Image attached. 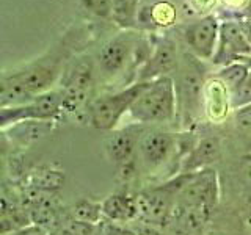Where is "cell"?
I'll return each instance as SVG.
<instances>
[{
	"instance_id": "1",
	"label": "cell",
	"mask_w": 251,
	"mask_h": 235,
	"mask_svg": "<svg viewBox=\"0 0 251 235\" xmlns=\"http://www.w3.org/2000/svg\"><path fill=\"white\" fill-rule=\"evenodd\" d=\"M66 65L61 53H52L13 72H5L0 80V108L27 104L52 91V86L60 82Z\"/></svg>"
},
{
	"instance_id": "2",
	"label": "cell",
	"mask_w": 251,
	"mask_h": 235,
	"mask_svg": "<svg viewBox=\"0 0 251 235\" xmlns=\"http://www.w3.org/2000/svg\"><path fill=\"white\" fill-rule=\"evenodd\" d=\"M173 80L177 96V118L182 127L188 129L204 115L202 96L207 78L202 60L196 58L190 52L182 53L176 72L173 74Z\"/></svg>"
},
{
	"instance_id": "3",
	"label": "cell",
	"mask_w": 251,
	"mask_h": 235,
	"mask_svg": "<svg viewBox=\"0 0 251 235\" xmlns=\"http://www.w3.org/2000/svg\"><path fill=\"white\" fill-rule=\"evenodd\" d=\"M135 124H170L177 118V96L173 75L148 82L129 112Z\"/></svg>"
},
{
	"instance_id": "4",
	"label": "cell",
	"mask_w": 251,
	"mask_h": 235,
	"mask_svg": "<svg viewBox=\"0 0 251 235\" xmlns=\"http://www.w3.org/2000/svg\"><path fill=\"white\" fill-rule=\"evenodd\" d=\"M96 65L98 63L90 55H82L68 61L58 82L65 113H75L86 105L96 82Z\"/></svg>"
},
{
	"instance_id": "5",
	"label": "cell",
	"mask_w": 251,
	"mask_h": 235,
	"mask_svg": "<svg viewBox=\"0 0 251 235\" xmlns=\"http://www.w3.org/2000/svg\"><path fill=\"white\" fill-rule=\"evenodd\" d=\"M146 85L148 82H133L127 88L93 99L86 110L88 122L98 130L113 132L121 122L123 116L130 112L133 102L138 99Z\"/></svg>"
},
{
	"instance_id": "6",
	"label": "cell",
	"mask_w": 251,
	"mask_h": 235,
	"mask_svg": "<svg viewBox=\"0 0 251 235\" xmlns=\"http://www.w3.org/2000/svg\"><path fill=\"white\" fill-rule=\"evenodd\" d=\"M195 141L179 140L177 135L162 129L143 130L138 143V157L148 171H155L170 163L176 155L180 160L185 157V149L190 151Z\"/></svg>"
},
{
	"instance_id": "7",
	"label": "cell",
	"mask_w": 251,
	"mask_h": 235,
	"mask_svg": "<svg viewBox=\"0 0 251 235\" xmlns=\"http://www.w3.org/2000/svg\"><path fill=\"white\" fill-rule=\"evenodd\" d=\"M182 177L176 174L168 182L148 188L135 194L138 206V219L149 226H165L171 218L177 204V193Z\"/></svg>"
},
{
	"instance_id": "8",
	"label": "cell",
	"mask_w": 251,
	"mask_h": 235,
	"mask_svg": "<svg viewBox=\"0 0 251 235\" xmlns=\"http://www.w3.org/2000/svg\"><path fill=\"white\" fill-rule=\"evenodd\" d=\"M65 113L60 90L47 91L18 107L0 108V127L3 130L24 122H52Z\"/></svg>"
},
{
	"instance_id": "9",
	"label": "cell",
	"mask_w": 251,
	"mask_h": 235,
	"mask_svg": "<svg viewBox=\"0 0 251 235\" xmlns=\"http://www.w3.org/2000/svg\"><path fill=\"white\" fill-rule=\"evenodd\" d=\"M180 177L182 182L177 193L179 207L214 210L220 199V180L214 168L180 174Z\"/></svg>"
},
{
	"instance_id": "10",
	"label": "cell",
	"mask_w": 251,
	"mask_h": 235,
	"mask_svg": "<svg viewBox=\"0 0 251 235\" xmlns=\"http://www.w3.org/2000/svg\"><path fill=\"white\" fill-rule=\"evenodd\" d=\"M251 58V43L247 35L245 24L240 19H225L220 24L218 44L214 58L210 61L217 66H226L235 61Z\"/></svg>"
},
{
	"instance_id": "11",
	"label": "cell",
	"mask_w": 251,
	"mask_h": 235,
	"mask_svg": "<svg viewBox=\"0 0 251 235\" xmlns=\"http://www.w3.org/2000/svg\"><path fill=\"white\" fill-rule=\"evenodd\" d=\"M140 35L132 30H123L100 47L98 53V68L105 77H116L130 66L133 52L140 41Z\"/></svg>"
},
{
	"instance_id": "12",
	"label": "cell",
	"mask_w": 251,
	"mask_h": 235,
	"mask_svg": "<svg viewBox=\"0 0 251 235\" xmlns=\"http://www.w3.org/2000/svg\"><path fill=\"white\" fill-rule=\"evenodd\" d=\"M220 21L215 14L201 16L200 19L192 22L184 31V39L188 47V52L202 61L212 60L217 50Z\"/></svg>"
},
{
	"instance_id": "13",
	"label": "cell",
	"mask_w": 251,
	"mask_h": 235,
	"mask_svg": "<svg viewBox=\"0 0 251 235\" xmlns=\"http://www.w3.org/2000/svg\"><path fill=\"white\" fill-rule=\"evenodd\" d=\"M180 55L177 44L170 36L159 38L154 43L152 52L149 55L145 66L138 70L135 82H151L160 77H168L176 72Z\"/></svg>"
},
{
	"instance_id": "14",
	"label": "cell",
	"mask_w": 251,
	"mask_h": 235,
	"mask_svg": "<svg viewBox=\"0 0 251 235\" xmlns=\"http://www.w3.org/2000/svg\"><path fill=\"white\" fill-rule=\"evenodd\" d=\"M141 133L143 130L140 129V124L129 125L121 130H113V133L105 141V152L108 159L126 171L133 166V160L138 154Z\"/></svg>"
},
{
	"instance_id": "15",
	"label": "cell",
	"mask_w": 251,
	"mask_h": 235,
	"mask_svg": "<svg viewBox=\"0 0 251 235\" xmlns=\"http://www.w3.org/2000/svg\"><path fill=\"white\" fill-rule=\"evenodd\" d=\"M202 110L204 116L214 124L223 122L232 112L231 93L217 75L207 78L206 86H204Z\"/></svg>"
},
{
	"instance_id": "16",
	"label": "cell",
	"mask_w": 251,
	"mask_h": 235,
	"mask_svg": "<svg viewBox=\"0 0 251 235\" xmlns=\"http://www.w3.org/2000/svg\"><path fill=\"white\" fill-rule=\"evenodd\" d=\"M220 154H222V143L217 137L196 140L193 147L180 162L177 174H190V172L210 168V164L220 159Z\"/></svg>"
},
{
	"instance_id": "17",
	"label": "cell",
	"mask_w": 251,
	"mask_h": 235,
	"mask_svg": "<svg viewBox=\"0 0 251 235\" xmlns=\"http://www.w3.org/2000/svg\"><path fill=\"white\" fill-rule=\"evenodd\" d=\"M102 213L104 219L112 223L127 224L138 219V206L135 194H129L126 191H118L108 194L102 201Z\"/></svg>"
},
{
	"instance_id": "18",
	"label": "cell",
	"mask_w": 251,
	"mask_h": 235,
	"mask_svg": "<svg viewBox=\"0 0 251 235\" xmlns=\"http://www.w3.org/2000/svg\"><path fill=\"white\" fill-rule=\"evenodd\" d=\"M140 0H113L110 21L123 30H132L138 25Z\"/></svg>"
},
{
	"instance_id": "19",
	"label": "cell",
	"mask_w": 251,
	"mask_h": 235,
	"mask_svg": "<svg viewBox=\"0 0 251 235\" xmlns=\"http://www.w3.org/2000/svg\"><path fill=\"white\" fill-rule=\"evenodd\" d=\"M71 219L85 224H93L99 226L104 219V213H102V202L91 201V199H80L77 201L69 210Z\"/></svg>"
},
{
	"instance_id": "20",
	"label": "cell",
	"mask_w": 251,
	"mask_h": 235,
	"mask_svg": "<svg viewBox=\"0 0 251 235\" xmlns=\"http://www.w3.org/2000/svg\"><path fill=\"white\" fill-rule=\"evenodd\" d=\"M250 72H251V65L248 60H245V61H235V63H231V65L220 68L217 77L227 86V90L231 93L247 82Z\"/></svg>"
},
{
	"instance_id": "21",
	"label": "cell",
	"mask_w": 251,
	"mask_h": 235,
	"mask_svg": "<svg viewBox=\"0 0 251 235\" xmlns=\"http://www.w3.org/2000/svg\"><path fill=\"white\" fill-rule=\"evenodd\" d=\"M177 10L168 0H162V2H155L151 8H149V22L154 27H162L167 28L171 27L176 22Z\"/></svg>"
},
{
	"instance_id": "22",
	"label": "cell",
	"mask_w": 251,
	"mask_h": 235,
	"mask_svg": "<svg viewBox=\"0 0 251 235\" xmlns=\"http://www.w3.org/2000/svg\"><path fill=\"white\" fill-rule=\"evenodd\" d=\"M80 2L85 6V10H88L91 14L102 19H110L113 0H80Z\"/></svg>"
},
{
	"instance_id": "23",
	"label": "cell",
	"mask_w": 251,
	"mask_h": 235,
	"mask_svg": "<svg viewBox=\"0 0 251 235\" xmlns=\"http://www.w3.org/2000/svg\"><path fill=\"white\" fill-rule=\"evenodd\" d=\"M100 235H138V232L126 224L107 221L100 226Z\"/></svg>"
},
{
	"instance_id": "24",
	"label": "cell",
	"mask_w": 251,
	"mask_h": 235,
	"mask_svg": "<svg viewBox=\"0 0 251 235\" xmlns=\"http://www.w3.org/2000/svg\"><path fill=\"white\" fill-rule=\"evenodd\" d=\"M193 8L198 13H202V16H207L209 11L215 6L217 0H190Z\"/></svg>"
},
{
	"instance_id": "25",
	"label": "cell",
	"mask_w": 251,
	"mask_h": 235,
	"mask_svg": "<svg viewBox=\"0 0 251 235\" xmlns=\"http://www.w3.org/2000/svg\"><path fill=\"white\" fill-rule=\"evenodd\" d=\"M223 5L229 10H245L248 0H222Z\"/></svg>"
},
{
	"instance_id": "26",
	"label": "cell",
	"mask_w": 251,
	"mask_h": 235,
	"mask_svg": "<svg viewBox=\"0 0 251 235\" xmlns=\"http://www.w3.org/2000/svg\"><path fill=\"white\" fill-rule=\"evenodd\" d=\"M243 179H245V184L251 188V154H248L243 160Z\"/></svg>"
},
{
	"instance_id": "27",
	"label": "cell",
	"mask_w": 251,
	"mask_h": 235,
	"mask_svg": "<svg viewBox=\"0 0 251 235\" xmlns=\"http://www.w3.org/2000/svg\"><path fill=\"white\" fill-rule=\"evenodd\" d=\"M47 235H73V234H71V232L66 229V227L63 226V227H58V229H53L52 232H49Z\"/></svg>"
},
{
	"instance_id": "28",
	"label": "cell",
	"mask_w": 251,
	"mask_h": 235,
	"mask_svg": "<svg viewBox=\"0 0 251 235\" xmlns=\"http://www.w3.org/2000/svg\"><path fill=\"white\" fill-rule=\"evenodd\" d=\"M243 24H245L247 35H248V39H250V43H251V19H243Z\"/></svg>"
},
{
	"instance_id": "29",
	"label": "cell",
	"mask_w": 251,
	"mask_h": 235,
	"mask_svg": "<svg viewBox=\"0 0 251 235\" xmlns=\"http://www.w3.org/2000/svg\"><path fill=\"white\" fill-rule=\"evenodd\" d=\"M243 14H245V19H251V0H248V5L243 10Z\"/></svg>"
},
{
	"instance_id": "30",
	"label": "cell",
	"mask_w": 251,
	"mask_h": 235,
	"mask_svg": "<svg viewBox=\"0 0 251 235\" xmlns=\"http://www.w3.org/2000/svg\"><path fill=\"white\" fill-rule=\"evenodd\" d=\"M248 61H250V65H251V58H250ZM250 78H251V72H250Z\"/></svg>"
}]
</instances>
